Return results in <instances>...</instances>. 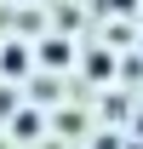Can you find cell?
Wrapping results in <instances>:
<instances>
[{
  "label": "cell",
  "mask_w": 143,
  "mask_h": 149,
  "mask_svg": "<svg viewBox=\"0 0 143 149\" xmlns=\"http://www.w3.org/2000/svg\"><path fill=\"white\" fill-rule=\"evenodd\" d=\"M0 63H6V74H23V46H6Z\"/></svg>",
  "instance_id": "1"
}]
</instances>
